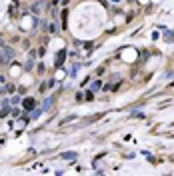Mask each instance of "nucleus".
Wrapping results in <instances>:
<instances>
[{
	"instance_id": "obj_7",
	"label": "nucleus",
	"mask_w": 174,
	"mask_h": 176,
	"mask_svg": "<svg viewBox=\"0 0 174 176\" xmlns=\"http://www.w3.org/2000/svg\"><path fill=\"white\" fill-rule=\"evenodd\" d=\"M42 112H44L42 108H34V110H30V118H38Z\"/></svg>"
},
{
	"instance_id": "obj_3",
	"label": "nucleus",
	"mask_w": 174,
	"mask_h": 176,
	"mask_svg": "<svg viewBox=\"0 0 174 176\" xmlns=\"http://www.w3.org/2000/svg\"><path fill=\"white\" fill-rule=\"evenodd\" d=\"M42 8H44V0H36V2L32 4V12H34V14H38Z\"/></svg>"
},
{
	"instance_id": "obj_17",
	"label": "nucleus",
	"mask_w": 174,
	"mask_h": 176,
	"mask_svg": "<svg viewBox=\"0 0 174 176\" xmlns=\"http://www.w3.org/2000/svg\"><path fill=\"white\" fill-rule=\"evenodd\" d=\"M112 2H120V0H112Z\"/></svg>"
},
{
	"instance_id": "obj_5",
	"label": "nucleus",
	"mask_w": 174,
	"mask_h": 176,
	"mask_svg": "<svg viewBox=\"0 0 174 176\" xmlns=\"http://www.w3.org/2000/svg\"><path fill=\"white\" fill-rule=\"evenodd\" d=\"M52 102H54V98H52V96H50V98H46V100L42 102V110H44V112H46V110H50Z\"/></svg>"
},
{
	"instance_id": "obj_4",
	"label": "nucleus",
	"mask_w": 174,
	"mask_h": 176,
	"mask_svg": "<svg viewBox=\"0 0 174 176\" xmlns=\"http://www.w3.org/2000/svg\"><path fill=\"white\" fill-rule=\"evenodd\" d=\"M20 102H22V96H20V94H14V96L10 98V106H18Z\"/></svg>"
},
{
	"instance_id": "obj_13",
	"label": "nucleus",
	"mask_w": 174,
	"mask_h": 176,
	"mask_svg": "<svg viewBox=\"0 0 174 176\" xmlns=\"http://www.w3.org/2000/svg\"><path fill=\"white\" fill-rule=\"evenodd\" d=\"M86 100H94V90H88V92H86Z\"/></svg>"
},
{
	"instance_id": "obj_9",
	"label": "nucleus",
	"mask_w": 174,
	"mask_h": 176,
	"mask_svg": "<svg viewBox=\"0 0 174 176\" xmlns=\"http://www.w3.org/2000/svg\"><path fill=\"white\" fill-rule=\"evenodd\" d=\"M10 114H12V118H20L22 112H20V108H14V106H12V108H10Z\"/></svg>"
},
{
	"instance_id": "obj_16",
	"label": "nucleus",
	"mask_w": 174,
	"mask_h": 176,
	"mask_svg": "<svg viewBox=\"0 0 174 176\" xmlns=\"http://www.w3.org/2000/svg\"><path fill=\"white\" fill-rule=\"evenodd\" d=\"M2 46H4V42H2V38H0V48H2Z\"/></svg>"
},
{
	"instance_id": "obj_6",
	"label": "nucleus",
	"mask_w": 174,
	"mask_h": 176,
	"mask_svg": "<svg viewBox=\"0 0 174 176\" xmlns=\"http://www.w3.org/2000/svg\"><path fill=\"white\" fill-rule=\"evenodd\" d=\"M62 158H64V160H76V158H78V154H76V152H64V154H62Z\"/></svg>"
},
{
	"instance_id": "obj_12",
	"label": "nucleus",
	"mask_w": 174,
	"mask_h": 176,
	"mask_svg": "<svg viewBox=\"0 0 174 176\" xmlns=\"http://www.w3.org/2000/svg\"><path fill=\"white\" fill-rule=\"evenodd\" d=\"M50 34H58V24H50Z\"/></svg>"
},
{
	"instance_id": "obj_14",
	"label": "nucleus",
	"mask_w": 174,
	"mask_h": 176,
	"mask_svg": "<svg viewBox=\"0 0 174 176\" xmlns=\"http://www.w3.org/2000/svg\"><path fill=\"white\" fill-rule=\"evenodd\" d=\"M6 90H8V92H14L16 88H14V84H6Z\"/></svg>"
},
{
	"instance_id": "obj_15",
	"label": "nucleus",
	"mask_w": 174,
	"mask_h": 176,
	"mask_svg": "<svg viewBox=\"0 0 174 176\" xmlns=\"http://www.w3.org/2000/svg\"><path fill=\"white\" fill-rule=\"evenodd\" d=\"M38 74H44V64H38Z\"/></svg>"
},
{
	"instance_id": "obj_1",
	"label": "nucleus",
	"mask_w": 174,
	"mask_h": 176,
	"mask_svg": "<svg viewBox=\"0 0 174 176\" xmlns=\"http://www.w3.org/2000/svg\"><path fill=\"white\" fill-rule=\"evenodd\" d=\"M14 56H16V50L14 48L2 46V48H0V66H6L10 60H14Z\"/></svg>"
},
{
	"instance_id": "obj_2",
	"label": "nucleus",
	"mask_w": 174,
	"mask_h": 176,
	"mask_svg": "<svg viewBox=\"0 0 174 176\" xmlns=\"http://www.w3.org/2000/svg\"><path fill=\"white\" fill-rule=\"evenodd\" d=\"M24 108L26 110H34L36 108V100L34 98H24Z\"/></svg>"
},
{
	"instance_id": "obj_8",
	"label": "nucleus",
	"mask_w": 174,
	"mask_h": 176,
	"mask_svg": "<svg viewBox=\"0 0 174 176\" xmlns=\"http://www.w3.org/2000/svg\"><path fill=\"white\" fill-rule=\"evenodd\" d=\"M74 120H76V116H66V118H62V120H60V126L70 124V122H74Z\"/></svg>"
},
{
	"instance_id": "obj_11",
	"label": "nucleus",
	"mask_w": 174,
	"mask_h": 176,
	"mask_svg": "<svg viewBox=\"0 0 174 176\" xmlns=\"http://www.w3.org/2000/svg\"><path fill=\"white\" fill-rule=\"evenodd\" d=\"M100 86H102V82H100V80H94L90 88H92V90H98V88H100Z\"/></svg>"
},
{
	"instance_id": "obj_10",
	"label": "nucleus",
	"mask_w": 174,
	"mask_h": 176,
	"mask_svg": "<svg viewBox=\"0 0 174 176\" xmlns=\"http://www.w3.org/2000/svg\"><path fill=\"white\" fill-rule=\"evenodd\" d=\"M8 112H10V110H8V106H4L2 110H0V118H6V116H8Z\"/></svg>"
}]
</instances>
